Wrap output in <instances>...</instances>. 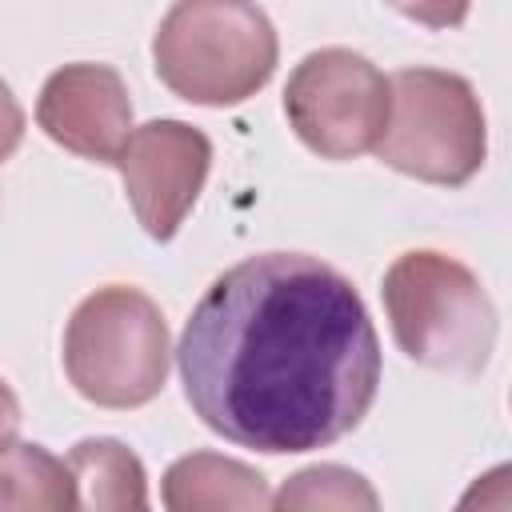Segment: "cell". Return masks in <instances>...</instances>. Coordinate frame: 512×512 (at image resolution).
Masks as SVG:
<instances>
[{"label":"cell","instance_id":"cell-1","mask_svg":"<svg viewBox=\"0 0 512 512\" xmlns=\"http://www.w3.org/2000/svg\"><path fill=\"white\" fill-rule=\"evenodd\" d=\"M176 368L192 412L268 456L348 436L380 388V340L348 276L304 252H264L196 300Z\"/></svg>","mask_w":512,"mask_h":512},{"label":"cell","instance_id":"cell-2","mask_svg":"<svg viewBox=\"0 0 512 512\" xmlns=\"http://www.w3.org/2000/svg\"><path fill=\"white\" fill-rule=\"evenodd\" d=\"M156 76L188 104L228 108L256 96L276 68V28L236 0L172 4L152 40Z\"/></svg>","mask_w":512,"mask_h":512},{"label":"cell","instance_id":"cell-3","mask_svg":"<svg viewBox=\"0 0 512 512\" xmlns=\"http://www.w3.org/2000/svg\"><path fill=\"white\" fill-rule=\"evenodd\" d=\"M384 308L400 352L436 372H480L496 344V308L468 264L416 248L384 272Z\"/></svg>","mask_w":512,"mask_h":512},{"label":"cell","instance_id":"cell-4","mask_svg":"<svg viewBox=\"0 0 512 512\" xmlns=\"http://www.w3.org/2000/svg\"><path fill=\"white\" fill-rule=\"evenodd\" d=\"M168 324L160 304L128 284L84 296L64 328V372L100 408H140L168 380Z\"/></svg>","mask_w":512,"mask_h":512},{"label":"cell","instance_id":"cell-5","mask_svg":"<svg viewBox=\"0 0 512 512\" xmlns=\"http://www.w3.org/2000/svg\"><path fill=\"white\" fill-rule=\"evenodd\" d=\"M372 152L424 184H468L488 156L480 96L456 72L400 68L388 80V120Z\"/></svg>","mask_w":512,"mask_h":512},{"label":"cell","instance_id":"cell-6","mask_svg":"<svg viewBox=\"0 0 512 512\" xmlns=\"http://www.w3.org/2000/svg\"><path fill=\"white\" fill-rule=\"evenodd\" d=\"M284 116L316 156H364L380 144L388 120V80L352 48L308 52L284 84Z\"/></svg>","mask_w":512,"mask_h":512},{"label":"cell","instance_id":"cell-7","mask_svg":"<svg viewBox=\"0 0 512 512\" xmlns=\"http://www.w3.org/2000/svg\"><path fill=\"white\" fill-rule=\"evenodd\" d=\"M212 164V144L184 120H148L132 128L116 156L124 192L152 240H172L192 212Z\"/></svg>","mask_w":512,"mask_h":512},{"label":"cell","instance_id":"cell-8","mask_svg":"<svg viewBox=\"0 0 512 512\" xmlns=\"http://www.w3.org/2000/svg\"><path fill=\"white\" fill-rule=\"evenodd\" d=\"M36 124L68 152L96 164H116L132 136L128 84L108 64H64L40 88Z\"/></svg>","mask_w":512,"mask_h":512},{"label":"cell","instance_id":"cell-9","mask_svg":"<svg viewBox=\"0 0 512 512\" xmlns=\"http://www.w3.org/2000/svg\"><path fill=\"white\" fill-rule=\"evenodd\" d=\"M164 512H268V480L232 456L188 452L160 480Z\"/></svg>","mask_w":512,"mask_h":512},{"label":"cell","instance_id":"cell-10","mask_svg":"<svg viewBox=\"0 0 512 512\" xmlns=\"http://www.w3.org/2000/svg\"><path fill=\"white\" fill-rule=\"evenodd\" d=\"M68 468L76 480V512H152L144 464L128 444L112 436L80 440L68 452Z\"/></svg>","mask_w":512,"mask_h":512},{"label":"cell","instance_id":"cell-11","mask_svg":"<svg viewBox=\"0 0 512 512\" xmlns=\"http://www.w3.org/2000/svg\"><path fill=\"white\" fill-rule=\"evenodd\" d=\"M0 512H76L68 460L32 440L0 444Z\"/></svg>","mask_w":512,"mask_h":512},{"label":"cell","instance_id":"cell-12","mask_svg":"<svg viewBox=\"0 0 512 512\" xmlns=\"http://www.w3.org/2000/svg\"><path fill=\"white\" fill-rule=\"evenodd\" d=\"M268 512H380V496L356 468L312 464L280 484Z\"/></svg>","mask_w":512,"mask_h":512},{"label":"cell","instance_id":"cell-13","mask_svg":"<svg viewBox=\"0 0 512 512\" xmlns=\"http://www.w3.org/2000/svg\"><path fill=\"white\" fill-rule=\"evenodd\" d=\"M456 512H508V468H492L480 476L456 504Z\"/></svg>","mask_w":512,"mask_h":512},{"label":"cell","instance_id":"cell-14","mask_svg":"<svg viewBox=\"0 0 512 512\" xmlns=\"http://www.w3.org/2000/svg\"><path fill=\"white\" fill-rule=\"evenodd\" d=\"M20 140H24V112L12 96V88L0 80V164L20 148Z\"/></svg>","mask_w":512,"mask_h":512},{"label":"cell","instance_id":"cell-15","mask_svg":"<svg viewBox=\"0 0 512 512\" xmlns=\"http://www.w3.org/2000/svg\"><path fill=\"white\" fill-rule=\"evenodd\" d=\"M16 428H20V400L8 388V380L0 376V444H8L16 436Z\"/></svg>","mask_w":512,"mask_h":512}]
</instances>
